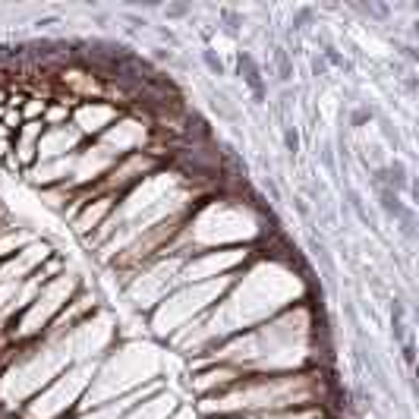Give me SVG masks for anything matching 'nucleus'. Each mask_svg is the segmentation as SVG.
Masks as SVG:
<instances>
[{
  "label": "nucleus",
  "instance_id": "nucleus-1",
  "mask_svg": "<svg viewBox=\"0 0 419 419\" xmlns=\"http://www.w3.org/2000/svg\"><path fill=\"white\" fill-rule=\"evenodd\" d=\"M4 154H10V142H0V158H4Z\"/></svg>",
  "mask_w": 419,
  "mask_h": 419
}]
</instances>
